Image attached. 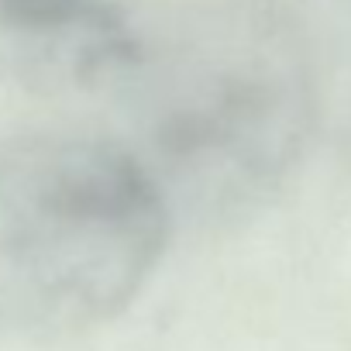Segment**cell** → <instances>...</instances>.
Instances as JSON below:
<instances>
[{
    "mask_svg": "<svg viewBox=\"0 0 351 351\" xmlns=\"http://www.w3.org/2000/svg\"><path fill=\"white\" fill-rule=\"evenodd\" d=\"M169 241L158 176L128 148L35 134L0 145V327L66 337L114 320Z\"/></svg>",
    "mask_w": 351,
    "mask_h": 351,
    "instance_id": "6da1fadb",
    "label": "cell"
},
{
    "mask_svg": "<svg viewBox=\"0 0 351 351\" xmlns=\"http://www.w3.org/2000/svg\"><path fill=\"white\" fill-rule=\"evenodd\" d=\"M138 62V0H0V83L90 90Z\"/></svg>",
    "mask_w": 351,
    "mask_h": 351,
    "instance_id": "7a4b0ae2",
    "label": "cell"
}]
</instances>
